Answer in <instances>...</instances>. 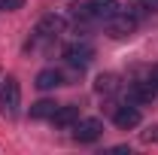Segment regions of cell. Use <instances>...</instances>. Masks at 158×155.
Masks as SVG:
<instances>
[{
	"label": "cell",
	"instance_id": "6da1fadb",
	"mask_svg": "<svg viewBox=\"0 0 158 155\" xmlns=\"http://www.w3.org/2000/svg\"><path fill=\"white\" fill-rule=\"evenodd\" d=\"M118 12V0H85L82 6H76V19L85 21H110Z\"/></svg>",
	"mask_w": 158,
	"mask_h": 155
},
{
	"label": "cell",
	"instance_id": "7a4b0ae2",
	"mask_svg": "<svg viewBox=\"0 0 158 155\" xmlns=\"http://www.w3.org/2000/svg\"><path fill=\"white\" fill-rule=\"evenodd\" d=\"M19 107H21V85L15 76H6V82L0 85V113L12 119L19 113Z\"/></svg>",
	"mask_w": 158,
	"mask_h": 155
},
{
	"label": "cell",
	"instance_id": "3957f363",
	"mask_svg": "<svg viewBox=\"0 0 158 155\" xmlns=\"http://www.w3.org/2000/svg\"><path fill=\"white\" fill-rule=\"evenodd\" d=\"M64 61H67L70 67L82 70V67H88V64L94 61V46H91V43H70V46L64 49Z\"/></svg>",
	"mask_w": 158,
	"mask_h": 155
},
{
	"label": "cell",
	"instance_id": "277c9868",
	"mask_svg": "<svg viewBox=\"0 0 158 155\" xmlns=\"http://www.w3.org/2000/svg\"><path fill=\"white\" fill-rule=\"evenodd\" d=\"M103 134V122L100 119H76L73 122V137L79 143H94Z\"/></svg>",
	"mask_w": 158,
	"mask_h": 155
},
{
	"label": "cell",
	"instance_id": "5b68a950",
	"mask_svg": "<svg viewBox=\"0 0 158 155\" xmlns=\"http://www.w3.org/2000/svg\"><path fill=\"white\" fill-rule=\"evenodd\" d=\"M134 31H137V15H122V12H116L110 19V37L122 40V37H131Z\"/></svg>",
	"mask_w": 158,
	"mask_h": 155
},
{
	"label": "cell",
	"instance_id": "8992f818",
	"mask_svg": "<svg viewBox=\"0 0 158 155\" xmlns=\"http://www.w3.org/2000/svg\"><path fill=\"white\" fill-rule=\"evenodd\" d=\"M113 122H116V128H122V131H131V128L140 125V110L137 107H116L113 110Z\"/></svg>",
	"mask_w": 158,
	"mask_h": 155
},
{
	"label": "cell",
	"instance_id": "52a82bcc",
	"mask_svg": "<svg viewBox=\"0 0 158 155\" xmlns=\"http://www.w3.org/2000/svg\"><path fill=\"white\" fill-rule=\"evenodd\" d=\"M34 85H37L40 91H52V88L64 85V73H61V70H55V67H46V70H40V73H37Z\"/></svg>",
	"mask_w": 158,
	"mask_h": 155
},
{
	"label": "cell",
	"instance_id": "ba28073f",
	"mask_svg": "<svg viewBox=\"0 0 158 155\" xmlns=\"http://www.w3.org/2000/svg\"><path fill=\"white\" fill-rule=\"evenodd\" d=\"M64 24H67V21H64V15L49 12V15L37 24V34H40V37H58L61 31H64Z\"/></svg>",
	"mask_w": 158,
	"mask_h": 155
},
{
	"label": "cell",
	"instance_id": "9c48e42d",
	"mask_svg": "<svg viewBox=\"0 0 158 155\" xmlns=\"http://www.w3.org/2000/svg\"><path fill=\"white\" fill-rule=\"evenodd\" d=\"M76 119H79V107H76V103H64V107L55 110L52 122H55L58 128H73V122H76Z\"/></svg>",
	"mask_w": 158,
	"mask_h": 155
},
{
	"label": "cell",
	"instance_id": "30bf717a",
	"mask_svg": "<svg viewBox=\"0 0 158 155\" xmlns=\"http://www.w3.org/2000/svg\"><path fill=\"white\" fill-rule=\"evenodd\" d=\"M155 85H152V82H134V85H131V97H134V100H137V103H152V100H155Z\"/></svg>",
	"mask_w": 158,
	"mask_h": 155
},
{
	"label": "cell",
	"instance_id": "8fae6325",
	"mask_svg": "<svg viewBox=\"0 0 158 155\" xmlns=\"http://www.w3.org/2000/svg\"><path fill=\"white\" fill-rule=\"evenodd\" d=\"M118 88H122V85H118L116 73H100V76L94 79V91H98V94H116Z\"/></svg>",
	"mask_w": 158,
	"mask_h": 155
},
{
	"label": "cell",
	"instance_id": "7c38bea8",
	"mask_svg": "<svg viewBox=\"0 0 158 155\" xmlns=\"http://www.w3.org/2000/svg\"><path fill=\"white\" fill-rule=\"evenodd\" d=\"M58 107L61 103H55V100H37V103L31 107V119H52Z\"/></svg>",
	"mask_w": 158,
	"mask_h": 155
},
{
	"label": "cell",
	"instance_id": "4fadbf2b",
	"mask_svg": "<svg viewBox=\"0 0 158 155\" xmlns=\"http://www.w3.org/2000/svg\"><path fill=\"white\" fill-rule=\"evenodd\" d=\"M24 6V0H0V12H15Z\"/></svg>",
	"mask_w": 158,
	"mask_h": 155
},
{
	"label": "cell",
	"instance_id": "5bb4252c",
	"mask_svg": "<svg viewBox=\"0 0 158 155\" xmlns=\"http://www.w3.org/2000/svg\"><path fill=\"white\" fill-rule=\"evenodd\" d=\"M143 140L146 143H158V125H152L149 131H143Z\"/></svg>",
	"mask_w": 158,
	"mask_h": 155
},
{
	"label": "cell",
	"instance_id": "9a60e30c",
	"mask_svg": "<svg viewBox=\"0 0 158 155\" xmlns=\"http://www.w3.org/2000/svg\"><path fill=\"white\" fill-rule=\"evenodd\" d=\"M149 82H152V85H155V88H158V64H155V67H152V76H149Z\"/></svg>",
	"mask_w": 158,
	"mask_h": 155
}]
</instances>
